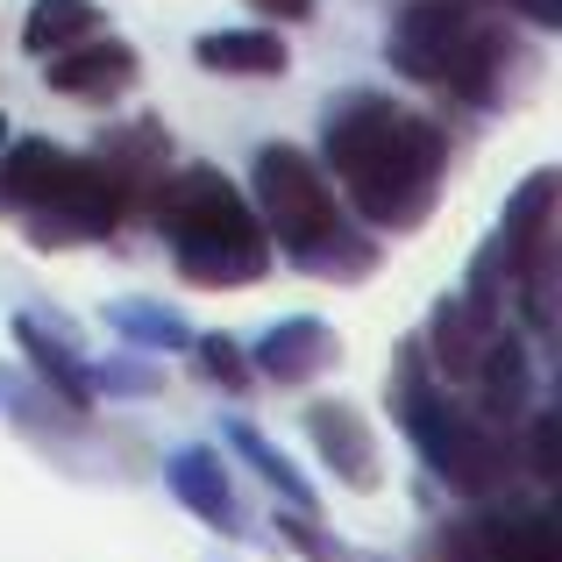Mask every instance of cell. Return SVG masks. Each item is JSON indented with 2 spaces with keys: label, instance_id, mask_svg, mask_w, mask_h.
Here are the masks:
<instances>
[{
  "label": "cell",
  "instance_id": "1",
  "mask_svg": "<svg viewBox=\"0 0 562 562\" xmlns=\"http://www.w3.org/2000/svg\"><path fill=\"white\" fill-rule=\"evenodd\" d=\"M321 171L371 235H413L449 186V128L378 86H342L321 108Z\"/></svg>",
  "mask_w": 562,
  "mask_h": 562
},
{
  "label": "cell",
  "instance_id": "2",
  "mask_svg": "<svg viewBox=\"0 0 562 562\" xmlns=\"http://www.w3.org/2000/svg\"><path fill=\"white\" fill-rule=\"evenodd\" d=\"M384 65L406 86L449 93L477 114L520 108L541 79V50L513 22H492L470 0H406L384 29Z\"/></svg>",
  "mask_w": 562,
  "mask_h": 562
},
{
  "label": "cell",
  "instance_id": "3",
  "mask_svg": "<svg viewBox=\"0 0 562 562\" xmlns=\"http://www.w3.org/2000/svg\"><path fill=\"white\" fill-rule=\"evenodd\" d=\"M249 206H257L271 257H285L300 278H328V285H363L384 257V235H371L335 179L321 171V157H306L300 143H257L249 157Z\"/></svg>",
  "mask_w": 562,
  "mask_h": 562
},
{
  "label": "cell",
  "instance_id": "4",
  "mask_svg": "<svg viewBox=\"0 0 562 562\" xmlns=\"http://www.w3.org/2000/svg\"><path fill=\"white\" fill-rule=\"evenodd\" d=\"M384 406L392 427L413 441V456L427 463V477L449 484L456 498H506L520 484V449H513V427H492L484 413H470L449 384L435 378L420 335L392 349V371H384Z\"/></svg>",
  "mask_w": 562,
  "mask_h": 562
},
{
  "label": "cell",
  "instance_id": "5",
  "mask_svg": "<svg viewBox=\"0 0 562 562\" xmlns=\"http://www.w3.org/2000/svg\"><path fill=\"white\" fill-rule=\"evenodd\" d=\"M150 228L171 249V271L192 292H249L271 278V235H263L249 192L214 165L165 171V186L150 192Z\"/></svg>",
  "mask_w": 562,
  "mask_h": 562
},
{
  "label": "cell",
  "instance_id": "6",
  "mask_svg": "<svg viewBox=\"0 0 562 562\" xmlns=\"http://www.w3.org/2000/svg\"><path fill=\"white\" fill-rule=\"evenodd\" d=\"M555 214H562V171L555 165L527 171L520 192L506 200V214H498V228L470 249V278H463L470 306L513 314V328L541 349L555 342V285H562Z\"/></svg>",
  "mask_w": 562,
  "mask_h": 562
},
{
  "label": "cell",
  "instance_id": "7",
  "mask_svg": "<svg viewBox=\"0 0 562 562\" xmlns=\"http://www.w3.org/2000/svg\"><path fill=\"white\" fill-rule=\"evenodd\" d=\"M0 228H14L36 257H57V249L114 243L128 214L93 157L65 150L50 136H8V150H0Z\"/></svg>",
  "mask_w": 562,
  "mask_h": 562
},
{
  "label": "cell",
  "instance_id": "8",
  "mask_svg": "<svg viewBox=\"0 0 562 562\" xmlns=\"http://www.w3.org/2000/svg\"><path fill=\"white\" fill-rule=\"evenodd\" d=\"M420 349H427V363H435V378L449 384L470 413H484L492 427H520L527 406L541 398L535 342L513 328V314H484L463 292L427 306Z\"/></svg>",
  "mask_w": 562,
  "mask_h": 562
},
{
  "label": "cell",
  "instance_id": "9",
  "mask_svg": "<svg viewBox=\"0 0 562 562\" xmlns=\"http://www.w3.org/2000/svg\"><path fill=\"white\" fill-rule=\"evenodd\" d=\"M420 562H555V520L535 498H477L420 535Z\"/></svg>",
  "mask_w": 562,
  "mask_h": 562
},
{
  "label": "cell",
  "instance_id": "10",
  "mask_svg": "<svg viewBox=\"0 0 562 562\" xmlns=\"http://www.w3.org/2000/svg\"><path fill=\"white\" fill-rule=\"evenodd\" d=\"M14 349H22V371L43 384V392H57L71 413H93V357L79 349V335H71L65 314H43V306H22L14 314Z\"/></svg>",
  "mask_w": 562,
  "mask_h": 562
},
{
  "label": "cell",
  "instance_id": "11",
  "mask_svg": "<svg viewBox=\"0 0 562 562\" xmlns=\"http://www.w3.org/2000/svg\"><path fill=\"white\" fill-rule=\"evenodd\" d=\"M243 357H249V371H257V384H271V392H300V384L328 378L335 363H342V342H335V328L321 314H278Z\"/></svg>",
  "mask_w": 562,
  "mask_h": 562
},
{
  "label": "cell",
  "instance_id": "12",
  "mask_svg": "<svg viewBox=\"0 0 562 562\" xmlns=\"http://www.w3.org/2000/svg\"><path fill=\"white\" fill-rule=\"evenodd\" d=\"M100 165V179L114 186V200H122V214L136 221L143 206H150V192L165 186V171H171V136H165V122H114V128H100L93 136V150H86Z\"/></svg>",
  "mask_w": 562,
  "mask_h": 562
},
{
  "label": "cell",
  "instance_id": "13",
  "mask_svg": "<svg viewBox=\"0 0 562 562\" xmlns=\"http://www.w3.org/2000/svg\"><path fill=\"white\" fill-rule=\"evenodd\" d=\"M43 79H50V93L79 100V108H108V100L136 93L143 57H136V43H122L114 29H100V36H86V43H71V50L43 57Z\"/></svg>",
  "mask_w": 562,
  "mask_h": 562
},
{
  "label": "cell",
  "instance_id": "14",
  "mask_svg": "<svg viewBox=\"0 0 562 562\" xmlns=\"http://www.w3.org/2000/svg\"><path fill=\"white\" fill-rule=\"evenodd\" d=\"M165 492L179 498L200 527H214L221 541L249 535V513H243V498H235V477H228V463H221V449H206V441H186V449L165 456Z\"/></svg>",
  "mask_w": 562,
  "mask_h": 562
},
{
  "label": "cell",
  "instance_id": "15",
  "mask_svg": "<svg viewBox=\"0 0 562 562\" xmlns=\"http://www.w3.org/2000/svg\"><path fill=\"white\" fill-rule=\"evenodd\" d=\"M306 441H314L321 470H328L342 492H378L384 484V456H378V435L349 398H314L306 406Z\"/></svg>",
  "mask_w": 562,
  "mask_h": 562
},
{
  "label": "cell",
  "instance_id": "16",
  "mask_svg": "<svg viewBox=\"0 0 562 562\" xmlns=\"http://www.w3.org/2000/svg\"><path fill=\"white\" fill-rule=\"evenodd\" d=\"M0 420H14L43 456H71V441H93V413H71L22 363H0Z\"/></svg>",
  "mask_w": 562,
  "mask_h": 562
},
{
  "label": "cell",
  "instance_id": "17",
  "mask_svg": "<svg viewBox=\"0 0 562 562\" xmlns=\"http://www.w3.org/2000/svg\"><path fill=\"white\" fill-rule=\"evenodd\" d=\"M192 65L214 71V79H285L292 43H278V29H206L192 43Z\"/></svg>",
  "mask_w": 562,
  "mask_h": 562
},
{
  "label": "cell",
  "instance_id": "18",
  "mask_svg": "<svg viewBox=\"0 0 562 562\" xmlns=\"http://www.w3.org/2000/svg\"><path fill=\"white\" fill-rule=\"evenodd\" d=\"M221 441H228V449L243 456L249 470H257V484H263V492H278V506H285V513H314V506H321V498H314V477H306V470L292 463V456L278 449V441L263 435L257 420L228 413V420H221Z\"/></svg>",
  "mask_w": 562,
  "mask_h": 562
},
{
  "label": "cell",
  "instance_id": "19",
  "mask_svg": "<svg viewBox=\"0 0 562 562\" xmlns=\"http://www.w3.org/2000/svg\"><path fill=\"white\" fill-rule=\"evenodd\" d=\"M100 321L114 328L122 349H143V357H186V342H192V321L179 314V306L150 300V292H122V300H108Z\"/></svg>",
  "mask_w": 562,
  "mask_h": 562
},
{
  "label": "cell",
  "instance_id": "20",
  "mask_svg": "<svg viewBox=\"0 0 562 562\" xmlns=\"http://www.w3.org/2000/svg\"><path fill=\"white\" fill-rule=\"evenodd\" d=\"M100 29H108V8H100V0H29V14H22V50L43 65L50 50H71V43L100 36Z\"/></svg>",
  "mask_w": 562,
  "mask_h": 562
},
{
  "label": "cell",
  "instance_id": "21",
  "mask_svg": "<svg viewBox=\"0 0 562 562\" xmlns=\"http://www.w3.org/2000/svg\"><path fill=\"white\" fill-rule=\"evenodd\" d=\"M186 357H192V371H200L214 392H228V398H243V392H257V371H249V357H243V342L235 335H192L186 342Z\"/></svg>",
  "mask_w": 562,
  "mask_h": 562
},
{
  "label": "cell",
  "instance_id": "22",
  "mask_svg": "<svg viewBox=\"0 0 562 562\" xmlns=\"http://www.w3.org/2000/svg\"><path fill=\"white\" fill-rule=\"evenodd\" d=\"M278 541L300 562H392V555H371V549H357V541H342L335 527H321L314 513H278Z\"/></svg>",
  "mask_w": 562,
  "mask_h": 562
},
{
  "label": "cell",
  "instance_id": "23",
  "mask_svg": "<svg viewBox=\"0 0 562 562\" xmlns=\"http://www.w3.org/2000/svg\"><path fill=\"white\" fill-rule=\"evenodd\" d=\"M165 392V363L122 349V357H93V398H157Z\"/></svg>",
  "mask_w": 562,
  "mask_h": 562
},
{
  "label": "cell",
  "instance_id": "24",
  "mask_svg": "<svg viewBox=\"0 0 562 562\" xmlns=\"http://www.w3.org/2000/svg\"><path fill=\"white\" fill-rule=\"evenodd\" d=\"M257 22H271V29H292V22H314V8L321 0H243Z\"/></svg>",
  "mask_w": 562,
  "mask_h": 562
},
{
  "label": "cell",
  "instance_id": "25",
  "mask_svg": "<svg viewBox=\"0 0 562 562\" xmlns=\"http://www.w3.org/2000/svg\"><path fill=\"white\" fill-rule=\"evenodd\" d=\"M492 8H506L513 22L541 29V36H549V29H562V0H492Z\"/></svg>",
  "mask_w": 562,
  "mask_h": 562
},
{
  "label": "cell",
  "instance_id": "26",
  "mask_svg": "<svg viewBox=\"0 0 562 562\" xmlns=\"http://www.w3.org/2000/svg\"><path fill=\"white\" fill-rule=\"evenodd\" d=\"M0 150H8V114H0Z\"/></svg>",
  "mask_w": 562,
  "mask_h": 562
},
{
  "label": "cell",
  "instance_id": "27",
  "mask_svg": "<svg viewBox=\"0 0 562 562\" xmlns=\"http://www.w3.org/2000/svg\"><path fill=\"white\" fill-rule=\"evenodd\" d=\"M214 562H221V555H214Z\"/></svg>",
  "mask_w": 562,
  "mask_h": 562
}]
</instances>
